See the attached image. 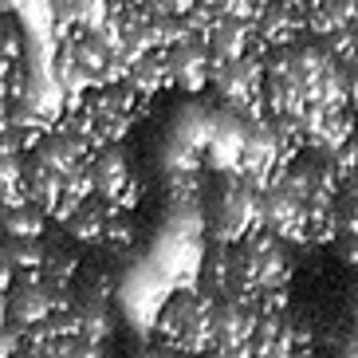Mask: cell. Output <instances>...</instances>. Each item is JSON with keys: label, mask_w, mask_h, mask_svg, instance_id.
<instances>
[{"label": "cell", "mask_w": 358, "mask_h": 358, "mask_svg": "<svg viewBox=\"0 0 358 358\" xmlns=\"http://www.w3.org/2000/svg\"><path fill=\"white\" fill-rule=\"evenodd\" d=\"M201 256H205V241L178 236V232H166V229H162L146 260L154 264L162 275H166L169 287H197Z\"/></svg>", "instance_id": "obj_2"}, {"label": "cell", "mask_w": 358, "mask_h": 358, "mask_svg": "<svg viewBox=\"0 0 358 358\" xmlns=\"http://www.w3.org/2000/svg\"><path fill=\"white\" fill-rule=\"evenodd\" d=\"M142 358H166V350H158V355H154V350H150V355H142Z\"/></svg>", "instance_id": "obj_20"}, {"label": "cell", "mask_w": 358, "mask_h": 358, "mask_svg": "<svg viewBox=\"0 0 358 358\" xmlns=\"http://www.w3.org/2000/svg\"><path fill=\"white\" fill-rule=\"evenodd\" d=\"M40 275L48 287H71L79 275V256L64 244H48L43 241V260H40Z\"/></svg>", "instance_id": "obj_12"}, {"label": "cell", "mask_w": 358, "mask_h": 358, "mask_svg": "<svg viewBox=\"0 0 358 358\" xmlns=\"http://www.w3.org/2000/svg\"><path fill=\"white\" fill-rule=\"evenodd\" d=\"M4 311H8V323L16 327H32L43 323L52 315V287L43 284H12L4 292Z\"/></svg>", "instance_id": "obj_8"}, {"label": "cell", "mask_w": 358, "mask_h": 358, "mask_svg": "<svg viewBox=\"0 0 358 358\" xmlns=\"http://www.w3.org/2000/svg\"><path fill=\"white\" fill-rule=\"evenodd\" d=\"M48 232V213L32 201L0 205V236H43Z\"/></svg>", "instance_id": "obj_11"}, {"label": "cell", "mask_w": 358, "mask_h": 358, "mask_svg": "<svg viewBox=\"0 0 358 358\" xmlns=\"http://www.w3.org/2000/svg\"><path fill=\"white\" fill-rule=\"evenodd\" d=\"M64 232L79 244H103V224H106V201L103 197H87L79 201L64 221Z\"/></svg>", "instance_id": "obj_10"}, {"label": "cell", "mask_w": 358, "mask_h": 358, "mask_svg": "<svg viewBox=\"0 0 358 358\" xmlns=\"http://www.w3.org/2000/svg\"><path fill=\"white\" fill-rule=\"evenodd\" d=\"M75 358H110L106 343H75Z\"/></svg>", "instance_id": "obj_17"}, {"label": "cell", "mask_w": 358, "mask_h": 358, "mask_svg": "<svg viewBox=\"0 0 358 358\" xmlns=\"http://www.w3.org/2000/svg\"><path fill=\"white\" fill-rule=\"evenodd\" d=\"M118 83H127L138 99H146V103H150L154 95L169 91V87H173V79H169L166 55H162V52H142V55H134V59H127V67H122V79H118Z\"/></svg>", "instance_id": "obj_6"}, {"label": "cell", "mask_w": 358, "mask_h": 358, "mask_svg": "<svg viewBox=\"0 0 358 358\" xmlns=\"http://www.w3.org/2000/svg\"><path fill=\"white\" fill-rule=\"evenodd\" d=\"M213 122H217V106H205V103H189L181 106L178 118H173V127H169V138H178L181 146L189 150H205L213 138Z\"/></svg>", "instance_id": "obj_9"}, {"label": "cell", "mask_w": 358, "mask_h": 358, "mask_svg": "<svg viewBox=\"0 0 358 358\" xmlns=\"http://www.w3.org/2000/svg\"><path fill=\"white\" fill-rule=\"evenodd\" d=\"M173 287L166 284V275L154 268L150 260H138L134 268H127V275L115 284V295L122 303V315L130 319V327H138V335H154V319H158L162 303L169 299Z\"/></svg>", "instance_id": "obj_1"}, {"label": "cell", "mask_w": 358, "mask_h": 358, "mask_svg": "<svg viewBox=\"0 0 358 358\" xmlns=\"http://www.w3.org/2000/svg\"><path fill=\"white\" fill-rule=\"evenodd\" d=\"M205 48H209L213 59H236V55H248L260 43H256L252 20H244V16H217V24L205 36Z\"/></svg>", "instance_id": "obj_7"}, {"label": "cell", "mask_w": 358, "mask_h": 358, "mask_svg": "<svg viewBox=\"0 0 358 358\" xmlns=\"http://www.w3.org/2000/svg\"><path fill=\"white\" fill-rule=\"evenodd\" d=\"M350 315H355V327H358V287H355V295H350Z\"/></svg>", "instance_id": "obj_18"}, {"label": "cell", "mask_w": 358, "mask_h": 358, "mask_svg": "<svg viewBox=\"0 0 358 358\" xmlns=\"http://www.w3.org/2000/svg\"><path fill=\"white\" fill-rule=\"evenodd\" d=\"M134 217H130L127 209H115V205H106V224H103V244L110 248V252H127V248H134Z\"/></svg>", "instance_id": "obj_14"}, {"label": "cell", "mask_w": 358, "mask_h": 358, "mask_svg": "<svg viewBox=\"0 0 358 358\" xmlns=\"http://www.w3.org/2000/svg\"><path fill=\"white\" fill-rule=\"evenodd\" d=\"M347 355H355V358H358V335L350 338V347H347Z\"/></svg>", "instance_id": "obj_19"}, {"label": "cell", "mask_w": 358, "mask_h": 358, "mask_svg": "<svg viewBox=\"0 0 358 358\" xmlns=\"http://www.w3.org/2000/svg\"><path fill=\"white\" fill-rule=\"evenodd\" d=\"M166 67H169V79L173 87H185V91H205L209 87V67H213V55L201 40H181L173 48H166Z\"/></svg>", "instance_id": "obj_5"}, {"label": "cell", "mask_w": 358, "mask_h": 358, "mask_svg": "<svg viewBox=\"0 0 358 358\" xmlns=\"http://www.w3.org/2000/svg\"><path fill=\"white\" fill-rule=\"evenodd\" d=\"M87 169H91V185H95V197H103L106 205H115V201L130 189V181H134V169H130L127 154H122L115 142L99 146L95 154L87 158Z\"/></svg>", "instance_id": "obj_4"}, {"label": "cell", "mask_w": 358, "mask_h": 358, "mask_svg": "<svg viewBox=\"0 0 358 358\" xmlns=\"http://www.w3.org/2000/svg\"><path fill=\"white\" fill-rule=\"evenodd\" d=\"M331 244L338 248V256H343V264H350V268H358V232H350V236H335Z\"/></svg>", "instance_id": "obj_16"}, {"label": "cell", "mask_w": 358, "mask_h": 358, "mask_svg": "<svg viewBox=\"0 0 358 358\" xmlns=\"http://www.w3.org/2000/svg\"><path fill=\"white\" fill-rule=\"evenodd\" d=\"M0 55L4 59H20L24 55V36H20V24L0 16Z\"/></svg>", "instance_id": "obj_15"}, {"label": "cell", "mask_w": 358, "mask_h": 358, "mask_svg": "<svg viewBox=\"0 0 358 358\" xmlns=\"http://www.w3.org/2000/svg\"><path fill=\"white\" fill-rule=\"evenodd\" d=\"M260 229L284 244H303V201H295L280 185L260 193Z\"/></svg>", "instance_id": "obj_3"}, {"label": "cell", "mask_w": 358, "mask_h": 358, "mask_svg": "<svg viewBox=\"0 0 358 358\" xmlns=\"http://www.w3.org/2000/svg\"><path fill=\"white\" fill-rule=\"evenodd\" d=\"M75 315H79V343H106L115 335V319L99 299H75Z\"/></svg>", "instance_id": "obj_13"}]
</instances>
